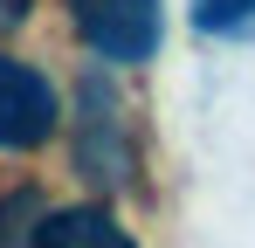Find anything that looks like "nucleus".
<instances>
[{
  "label": "nucleus",
  "instance_id": "5",
  "mask_svg": "<svg viewBox=\"0 0 255 248\" xmlns=\"http://www.w3.org/2000/svg\"><path fill=\"white\" fill-rule=\"evenodd\" d=\"M42 193L35 186H14L0 193V248H35V221H42Z\"/></svg>",
  "mask_w": 255,
  "mask_h": 248
},
{
  "label": "nucleus",
  "instance_id": "7",
  "mask_svg": "<svg viewBox=\"0 0 255 248\" xmlns=\"http://www.w3.org/2000/svg\"><path fill=\"white\" fill-rule=\"evenodd\" d=\"M21 14H28V0H0V28H14Z\"/></svg>",
  "mask_w": 255,
  "mask_h": 248
},
{
  "label": "nucleus",
  "instance_id": "6",
  "mask_svg": "<svg viewBox=\"0 0 255 248\" xmlns=\"http://www.w3.org/2000/svg\"><path fill=\"white\" fill-rule=\"evenodd\" d=\"M193 28L200 35H249L255 0H193Z\"/></svg>",
  "mask_w": 255,
  "mask_h": 248
},
{
  "label": "nucleus",
  "instance_id": "4",
  "mask_svg": "<svg viewBox=\"0 0 255 248\" xmlns=\"http://www.w3.org/2000/svg\"><path fill=\"white\" fill-rule=\"evenodd\" d=\"M35 248H138V235L111 214V200H69V207H42Z\"/></svg>",
  "mask_w": 255,
  "mask_h": 248
},
{
  "label": "nucleus",
  "instance_id": "3",
  "mask_svg": "<svg viewBox=\"0 0 255 248\" xmlns=\"http://www.w3.org/2000/svg\"><path fill=\"white\" fill-rule=\"evenodd\" d=\"M62 124H69V104H62L55 76L42 62L0 48V152H14V159L21 152H42Z\"/></svg>",
  "mask_w": 255,
  "mask_h": 248
},
{
  "label": "nucleus",
  "instance_id": "2",
  "mask_svg": "<svg viewBox=\"0 0 255 248\" xmlns=\"http://www.w3.org/2000/svg\"><path fill=\"white\" fill-rule=\"evenodd\" d=\"M62 14L104 69H138L166 41V0H62Z\"/></svg>",
  "mask_w": 255,
  "mask_h": 248
},
{
  "label": "nucleus",
  "instance_id": "1",
  "mask_svg": "<svg viewBox=\"0 0 255 248\" xmlns=\"http://www.w3.org/2000/svg\"><path fill=\"white\" fill-rule=\"evenodd\" d=\"M69 165L83 172L90 186L111 200V193H125L131 179H138V138H131V104L118 76L104 69V62H90L83 83H76V97H69Z\"/></svg>",
  "mask_w": 255,
  "mask_h": 248
}]
</instances>
